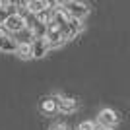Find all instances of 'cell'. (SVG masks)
<instances>
[{
  "instance_id": "obj_1",
  "label": "cell",
  "mask_w": 130,
  "mask_h": 130,
  "mask_svg": "<svg viewBox=\"0 0 130 130\" xmlns=\"http://www.w3.org/2000/svg\"><path fill=\"white\" fill-rule=\"evenodd\" d=\"M62 10L68 14V18L72 20H84V18L89 14V6L84 4V2H76V0H68V2H62Z\"/></svg>"
},
{
  "instance_id": "obj_11",
  "label": "cell",
  "mask_w": 130,
  "mask_h": 130,
  "mask_svg": "<svg viewBox=\"0 0 130 130\" xmlns=\"http://www.w3.org/2000/svg\"><path fill=\"white\" fill-rule=\"evenodd\" d=\"M68 29H70V35H72V39H74L78 33L84 31V23H82L80 20H72V18H70V22H68Z\"/></svg>"
},
{
  "instance_id": "obj_15",
  "label": "cell",
  "mask_w": 130,
  "mask_h": 130,
  "mask_svg": "<svg viewBox=\"0 0 130 130\" xmlns=\"http://www.w3.org/2000/svg\"><path fill=\"white\" fill-rule=\"evenodd\" d=\"M49 130H70V128H68L66 124H62V122H58V124H53Z\"/></svg>"
},
{
  "instance_id": "obj_14",
  "label": "cell",
  "mask_w": 130,
  "mask_h": 130,
  "mask_svg": "<svg viewBox=\"0 0 130 130\" xmlns=\"http://www.w3.org/2000/svg\"><path fill=\"white\" fill-rule=\"evenodd\" d=\"M78 130H97V126H95L93 120H84V122L78 124Z\"/></svg>"
},
{
  "instance_id": "obj_9",
  "label": "cell",
  "mask_w": 130,
  "mask_h": 130,
  "mask_svg": "<svg viewBox=\"0 0 130 130\" xmlns=\"http://www.w3.org/2000/svg\"><path fill=\"white\" fill-rule=\"evenodd\" d=\"M76 109H78V103H76V99H72V97H62L58 101V111L64 113V115L74 113Z\"/></svg>"
},
{
  "instance_id": "obj_12",
  "label": "cell",
  "mask_w": 130,
  "mask_h": 130,
  "mask_svg": "<svg viewBox=\"0 0 130 130\" xmlns=\"http://www.w3.org/2000/svg\"><path fill=\"white\" fill-rule=\"evenodd\" d=\"M10 8H12V2H0V20H2V22L10 16V14H8Z\"/></svg>"
},
{
  "instance_id": "obj_6",
  "label": "cell",
  "mask_w": 130,
  "mask_h": 130,
  "mask_svg": "<svg viewBox=\"0 0 130 130\" xmlns=\"http://www.w3.org/2000/svg\"><path fill=\"white\" fill-rule=\"evenodd\" d=\"M20 43H18L16 37H12L10 33H2L0 35V51L2 53H16Z\"/></svg>"
},
{
  "instance_id": "obj_7",
  "label": "cell",
  "mask_w": 130,
  "mask_h": 130,
  "mask_svg": "<svg viewBox=\"0 0 130 130\" xmlns=\"http://www.w3.org/2000/svg\"><path fill=\"white\" fill-rule=\"evenodd\" d=\"M60 95H54V97H47L41 101V111H43L45 115H54L56 111H58V101H60Z\"/></svg>"
},
{
  "instance_id": "obj_2",
  "label": "cell",
  "mask_w": 130,
  "mask_h": 130,
  "mask_svg": "<svg viewBox=\"0 0 130 130\" xmlns=\"http://www.w3.org/2000/svg\"><path fill=\"white\" fill-rule=\"evenodd\" d=\"M4 27L8 33H22L27 29V20L18 14H10V16L4 20Z\"/></svg>"
},
{
  "instance_id": "obj_13",
  "label": "cell",
  "mask_w": 130,
  "mask_h": 130,
  "mask_svg": "<svg viewBox=\"0 0 130 130\" xmlns=\"http://www.w3.org/2000/svg\"><path fill=\"white\" fill-rule=\"evenodd\" d=\"M18 8H16V14L18 16H22V18H25V14H29V8H27V2H18Z\"/></svg>"
},
{
  "instance_id": "obj_16",
  "label": "cell",
  "mask_w": 130,
  "mask_h": 130,
  "mask_svg": "<svg viewBox=\"0 0 130 130\" xmlns=\"http://www.w3.org/2000/svg\"><path fill=\"white\" fill-rule=\"evenodd\" d=\"M97 130H111V128H103V126H99V128Z\"/></svg>"
},
{
  "instance_id": "obj_10",
  "label": "cell",
  "mask_w": 130,
  "mask_h": 130,
  "mask_svg": "<svg viewBox=\"0 0 130 130\" xmlns=\"http://www.w3.org/2000/svg\"><path fill=\"white\" fill-rule=\"evenodd\" d=\"M16 54L20 56V58L27 60V58H31L33 56V51H31V45H27V43H20V47H18Z\"/></svg>"
},
{
  "instance_id": "obj_3",
  "label": "cell",
  "mask_w": 130,
  "mask_h": 130,
  "mask_svg": "<svg viewBox=\"0 0 130 130\" xmlns=\"http://www.w3.org/2000/svg\"><path fill=\"white\" fill-rule=\"evenodd\" d=\"M45 39L49 41L51 49H58V47H62V45L66 43L62 29H60L58 25H54V23H51V25H49V31H47V37H45Z\"/></svg>"
},
{
  "instance_id": "obj_4",
  "label": "cell",
  "mask_w": 130,
  "mask_h": 130,
  "mask_svg": "<svg viewBox=\"0 0 130 130\" xmlns=\"http://www.w3.org/2000/svg\"><path fill=\"white\" fill-rule=\"evenodd\" d=\"M97 122H99V126H103V128H111L113 130L115 126L119 124V115L115 113L113 109H103V111H99Z\"/></svg>"
},
{
  "instance_id": "obj_8",
  "label": "cell",
  "mask_w": 130,
  "mask_h": 130,
  "mask_svg": "<svg viewBox=\"0 0 130 130\" xmlns=\"http://www.w3.org/2000/svg\"><path fill=\"white\" fill-rule=\"evenodd\" d=\"M27 8H29V14L33 16H39V14H43L51 8L49 2H45V0H31V2H27Z\"/></svg>"
},
{
  "instance_id": "obj_5",
  "label": "cell",
  "mask_w": 130,
  "mask_h": 130,
  "mask_svg": "<svg viewBox=\"0 0 130 130\" xmlns=\"http://www.w3.org/2000/svg\"><path fill=\"white\" fill-rule=\"evenodd\" d=\"M49 49H51V45H49V41H47L45 37H37V39L31 43L33 58H43L45 54L49 53Z\"/></svg>"
}]
</instances>
